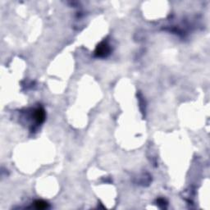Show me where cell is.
I'll return each mask as SVG.
<instances>
[{"label": "cell", "mask_w": 210, "mask_h": 210, "mask_svg": "<svg viewBox=\"0 0 210 210\" xmlns=\"http://www.w3.org/2000/svg\"><path fill=\"white\" fill-rule=\"evenodd\" d=\"M44 117H45V113H44V111L43 110L42 108H38L37 110L35 111L34 118L38 123H41V122H44Z\"/></svg>", "instance_id": "6da1fadb"}, {"label": "cell", "mask_w": 210, "mask_h": 210, "mask_svg": "<svg viewBox=\"0 0 210 210\" xmlns=\"http://www.w3.org/2000/svg\"><path fill=\"white\" fill-rule=\"evenodd\" d=\"M108 52V48L104 44L98 46V49H97V51H96V53H97V54L99 56H103V55H105V54H107Z\"/></svg>", "instance_id": "7a4b0ae2"}, {"label": "cell", "mask_w": 210, "mask_h": 210, "mask_svg": "<svg viewBox=\"0 0 210 210\" xmlns=\"http://www.w3.org/2000/svg\"><path fill=\"white\" fill-rule=\"evenodd\" d=\"M34 205L36 207V209H44L48 207V204L43 200H37L36 202L34 203Z\"/></svg>", "instance_id": "3957f363"}]
</instances>
